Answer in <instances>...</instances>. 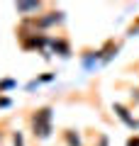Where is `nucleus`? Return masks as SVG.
<instances>
[{
    "label": "nucleus",
    "instance_id": "f257e3e1",
    "mask_svg": "<svg viewBox=\"0 0 139 146\" xmlns=\"http://www.w3.org/2000/svg\"><path fill=\"white\" fill-rule=\"evenodd\" d=\"M32 134L37 139H49L51 136V107H39L32 115Z\"/></svg>",
    "mask_w": 139,
    "mask_h": 146
},
{
    "label": "nucleus",
    "instance_id": "20e7f679",
    "mask_svg": "<svg viewBox=\"0 0 139 146\" xmlns=\"http://www.w3.org/2000/svg\"><path fill=\"white\" fill-rule=\"evenodd\" d=\"M41 7V3H15V10L20 12V15H25V12H37Z\"/></svg>",
    "mask_w": 139,
    "mask_h": 146
},
{
    "label": "nucleus",
    "instance_id": "1a4fd4ad",
    "mask_svg": "<svg viewBox=\"0 0 139 146\" xmlns=\"http://www.w3.org/2000/svg\"><path fill=\"white\" fill-rule=\"evenodd\" d=\"M127 146H139V136H129V139H127Z\"/></svg>",
    "mask_w": 139,
    "mask_h": 146
},
{
    "label": "nucleus",
    "instance_id": "7ed1b4c3",
    "mask_svg": "<svg viewBox=\"0 0 139 146\" xmlns=\"http://www.w3.org/2000/svg\"><path fill=\"white\" fill-rule=\"evenodd\" d=\"M115 112H117V117H120V119H122V122H124L127 127H137V122H134L132 117H129L127 107H122V105H115Z\"/></svg>",
    "mask_w": 139,
    "mask_h": 146
},
{
    "label": "nucleus",
    "instance_id": "0eeeda50",
    "mask_svg": "<svg viewBox=\"0 0 139 146\" xmlns=\"http://www.w3.org/2000/svg\"><path fill=\"white\" fill-rule=\"evenodd\" d=\"M12 85H15V80H0V90H7Z\"/></svg>",
    "mask_w": 139,
    "mask_h": 146
},
{
    "label": "nucleus",
    "instance_id": "423d86ee",
    "mask_svg": "<svg viewBox=\"0 0 139 146\" xmlns=\"http://www.w3.org/2000/svg\"><path fill=\"white\" fill-rule=\"evenodd\" d=\"M63 136H66V141H68V146H81V139H78V134L73 129H68V131H63Z\"/></svg>",
    "mask_w": 139,
    "mask_h": 146
},
{
    "label": "nucleus",
    "instance_id": "f03ea898",
    "mask_svg": "<svg viewBox=\"0 0 139 146\" xmlns=\"http://www.w3.org/2000/svg\"><path fill=\"white\" fill-rule=\"evenodd\" d=\"M59 22H63V15H61V12H49L46 17L34 20V25H37V27H49V25H59Z\"/></svg>",
    "mask_w": 139,
    "mask_h": 146
},
{
    "label": "nucleus",
    "instance_id": "9d476101",
    "mask_svg": "<svg viewBox=\"0 0 139 146\" xmlns=\"http://www.w3.org/2000/svg\"><path fill=\"white\" fill-rule=\"evenodd\" d=\"M100 146H108V141H105V139H100Z\"/></svg>",
    "mask_w": 139,
    "mask_h": 146
},
{
    "label": "nucleus",
    "instance_id": "6e6552de",
    "mask_svg": "<svg viewBox=\"0 0 139 146\" xmlns=\"http://www.w3.org/2000/svg\"><path fill=\"white\" fill-rule=\"evenodd\" d=\"M15 146H25V141H22V134H20V131H15Z\"/></svg>",
    "mask_w": 139,
    "mask_h": 146
},
{
    "label": "nucleus",
    "instance_id": "39448f33",
    "mask_svg": "<svg viewBox=\"0 0 139 146\" xmlns=\"http://www.w3.org/2000/svg\"><path fill=\"white\" fill-rule=\"evenodd\" d=\"M51 46H54V51H59L61 56H68V54H71V51H68V44H66V42H61V39H54Z\"/></svg>",
    "mask_w": 139,
    "mask_h": 146
}]
</instances>
